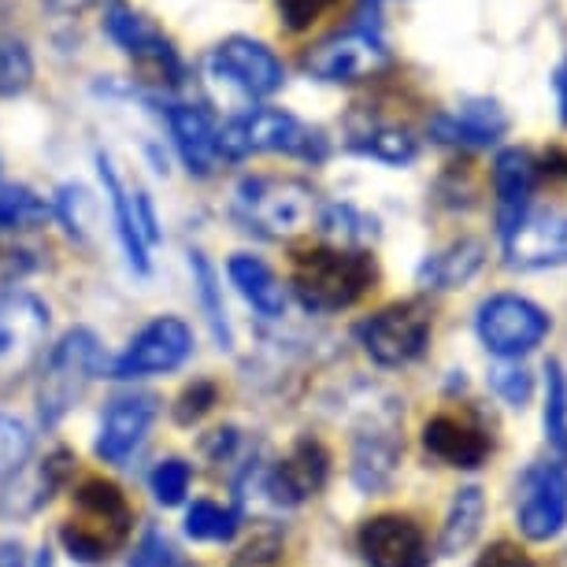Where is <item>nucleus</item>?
I'll return each instance as SVG.
<instances>
[{
	"instance_id": "32",
	"label": "nucleus",
	"mask_w": 567,
	"mask_h": 567,
	"mask_svg": "<svg viewBox=\"0 0 567 567\" xmlns=\"http://www.w3.org/2000/svg\"><path fill=\"white\" fill-rule=\"evenodd\" d=\"M238 530V512L219 508L212 501H197L194 508L186 512V534L197 542H227Z\"/></svg>"
},
{
	"instance_id": "18",
	"label": "nucleus",
	"mask_w": 567,
	"mask_h": 567,
	"mask_svg": "<svg viewBox=\"0 0 567 567\" xmlns=\"http://www.w3.org/2000/svg\"><path fill=\"white\" fill-rule=\"evenodd\" d=\"M508 134V115L497 101H467L460 112H442L431 120V137L442 145L489 148Z\"/></svg>"
},
{
	"instance_id": "2",
	"label": "nucleus",
	"mask_w": 567,
	"mask_h": 567,
	"mask_svg": "<svg viewBox=\"0 0 567 567\" xmlns=\"http://www.w3.org/2000/svg\"><path fill=\"white\" fill-rule=\"evenodd\" d=\"M131 523H134V512L126 505L120 486L109 483V478H85V483L74 489L68 523L60 527L63 549H68L74 560L101 564L126 545Z\"/></svg>"
},
{
	"instance_id": "31",
	"label": "nucleus",
	"mask_w": 567,
	"mask_h": 567,
	"mask_svg": "<svg viewBox=\"0 0 567 567\" xmlns=\"http://www.w3.org/2000/svg\"><path fill=\"white\" fill-rule=\"evenodd\" d=\"M194 278H197V293H200V305H205V316L212 323V334H216V341L223 349L234 346L230 338V323H227V308H223V297H219V282H216V267H212L205 256L194 252Z\"/></svg>"
},
{
	"instance_id": "24",
	"label": "nucleus",
	"mask_w": 567,
	"mask_h": 567,
	"mask_svg": "<svg viewBox=\"0 0 567 567\" xmlns=\"http://www.w3.org/2000/svg\"><path fill=\"white\" fill-rule=\"evenodd\" d=\"M227 275H230V282L238 286V293L260 316L278 319L286 312V286L278 282L275 271L264 260H256V256H249V252H238V256H230Z\"/></svg>"
},
{
	"instance_id": "34",
	"label": "nucleus",
	"mask_w": 567,
	"mask_h": 567,
	"mask_svg": "<svg viewBox=\"0 0 567 567\" xmlns=\"http://www.w3.org/2000/svg\"><path fill=\"white\" fill-rule=\"evenodd\" d=\"M34 79V60L23 41H0V97H16Z\"/></svg>"
},
{
	"instance_id": "33",
	"label": "nucleus",
	"mask_w": 567,
	"mask_h": 567,
	"mask_svg": "<svg viewBox=\"0 0 567 567\" xmlns=\"http://www.w3.org/2000/svg\"><path fill=\"white\" fill-rule=\"evenodd\" d=\"M30 453H34V434L27 431V423L0 412V478L19 475V467L27 464Z\"/></svg>"
},
{
	"instance_id": "48",
	"label": "nucleus",
	"mask_w": 567,
	"mask_h": 567,
	"mask_svg": "<svg viewBox=\"0 0 567 567\" xmlns=\"http://www.w3.org/2000/svg\"><path fill=\"white\" fill-rule=\"evenodd\" d=\"M182 567H194V564H186V560H182Z\"/></svg>"
},
{
	"instance_id": "40",
	"label": "nucleus",
	"mask_w": 567,
	"mask_h": 567,
	"mask_svg": "<svg viewBox=\"0 0 567 567\" xmlns=\"http://www.w3.org/2000/svg\"><path fill=\"white\" fill-rule=\"evenodd\" d=\"M56 212L60 219L68 223V230L74 238H85V212H90V194L82 186H63L56 197Z\"/></svg>"
},
{
	"instance_id": "47",
	"label": "nucleus",
	"mask_w": 567,
	"mask_h": 567,
	"mask_svg": "<svg viewBox=\"0 0 567 567\" xmlns=\"http://www.w3.org/2000/svg\"><path fill=\"white\" fill-rule=\"evenodd\" d=\"M545 171H549V175L567 178V153H549V156H545Z\"/></svg>"
},
{
	"instance_id": "11",
	"label": "nucleus",
	"mask_w": 567,
	"mask_h": 567,
	"mask_svg": "<svg viewBox=\"0 0 567 567\" xmlns=\"http://www.w3.org/2000/svg\"><path fill=\"white\" fill-rule=\"evenodd\" d=\"M519 530L530 542H549L567 523V467L542 464L527 471L516 505Z\"/></svg>"
},
{
	"instance_id": "45",
	"label": "nucleus",
	"mask_w": 567,
	"mask_h": 567,
	"mask_svg": "<svg viewBox=\"0 0 567 567\" xmlns=\"http://www.w3.org/2000/svg\"><path fill=\"white\" fill-rule=\"evenodd\" d=\"M52 12H63V16H79V12H90L93 4H101V0H45Z\"/></svg>"
},
{
	"instance_id": "23",
	"label": "nucleus",
	"mask_w": 567,
	"mask_h": 567,
	"mask_svg": "<svg viewBox=\"0 0 567 567\" xmlns=\"http://www.w3.org/2000/svg\"><path fill=\"white\" fill-rule=\"evenodd\" d=\"M483 260H486V245L478 238L453 241L445 252L426 256L420 267V286H426V290H460V286H467L478 275Z\"/></svg>"
},
{
	"instance_id": "38",
	"label": "nucleus",
	"mask_w": 567,
	"mask_h": 567,
	"mask_svg": "<svg viewBox=\"0 0 567 567\" xmlns=\"http://www.w3.org/2000/svg\"><path fill=\"white\" fill-rule=\"evenodd\" d=\"M131 567H182L178 549L159 530H148L131 556Z\"/></svg>"
},
{
	"instance_id": "14",
	"label": "nucleus",
	"mask_w": 567,
	"mask_h": 567,
	"mask_svg": "<svg viewBox=\"0 0 567 567\" xmlns=\"http://www.w3.org/2000/svg\"><path fill=\"white\" fill-rule=\"evenodd\" d=\"M49 334V308L34 293L0 297V368H23Z\"/></svg>"
},
{
	"instance_id": "9",
	"label": "nucleus",
	"mask_w": 567,
	"mask_h": 567,
	"mask_svg": "<svg viewBox=\"0 0 567 567\" xmlns=\"http://www.w3.org/2000/svg\"><path fill=\"white\" fill-rule=\"evenodd\" d=\"M189 352H194V330L175 316H159L131 341V346H126L123 357L112 363V374L115 379L164 374V371L182 368Z\"/></svg>"
},
{
	"instance_id": "13",
	"label": "nucleus",
	"mask_w": 567,
	"mask_h": 567,
	"mask_svg": "<svg viewBox=\"0 0 567 567\" xmlns=\"http://www.w3.org/2000/svg\"><path fill=\"white\" fill-rule=\"evenodd\" d=\"M360 553L368 567H426V560H431L420 523L398 516V512H386V516H374L363 523Z\"/></svg>"
},
{
	"instance_id": "6",
	"label": "nucleus",
	"mask_w": 567,
	"mask_h": 567,
	"mask_svg": "<svg viewBox=\"0 0 567 567\" xmlns=\"http://www.w3.org/2000/svg\"><path fill=\"white\" fill-rule=\"evenodd\" d=\"M549 316L519 293H497L478 308L475 330L483 346L501 360H519L534 352L549 334Z\"/></svg>"
},
{
	"instance_id": "39",
	"label": "nucleus",
	"mask_w": 567,
	"mask_h": 567,
	"mask_svg": "<svg viewBox=\"0 0 567 567\" xmlns=\"http://www.w3.org/2000/svg\"><path fill=\"white\" fill-rule=\"evenodd\" d=\"M338 0H278V12H282V23L290 30H308L319 23Z\"/></svg>"
},
{
	"instance_id": "26",
	"label": "nucleus",
	"mask_w": 567,
	"mask_h": 567,
	"mask_svg": "<svg viewBox=\"0 0 567 567\" xmlns=\"http://www.w3.org/2000/svg\"><path fill=\"white\" fill-rule=\"evenodd\" d=\"M483 516H486V494L478 486H464L456 489V501L449 508V519H445V530H442V553L445 556H456L464 553L471 542H475L478 527H483Z\"/></svg>"
},
{
	"instance_id": "25",
	"label": "nucleus",
	"mask_w": 567,
	"mask_h": 567,
	"mask_svg": "<svg viewBox=\"0 0 567 567\" xmlns=\"http://www.w3.org/2000/svg\"><path fill=\"white\" fill-rule=\"evenodd\" d=\"M97 167H101L104 186H109V197H112V208H115V230H120L123 249H126V256H131V267H137V271H148V245L142 238V230H137L134 197L123 189V182H120V175H115V167H112V159L104 153L97 156Z\"/></svg>"
},
{
	"instance_id": "5",
	"label": "nucleus",
	"mask_w": 567,
	"mask_h": 567,
	"mask_svg": "<svg viewBox=\"0 0 567 567\" xmlns=\"http://www.w3.org/2000/svg\"><path fill=\"white\" fill-rule=\"evenodd\" d=\"M97 368H101V346H97V338H93V330H71L56 346V352L49 357L45 379H41V390H38L41 420L60 423L63 415L74 409V401L85 393Z\"/></svg>"
},
{
	"instance_id": "35",
	"label": "nucleus",
	"mask_w": 567,
	"mask_h": 567,
	"mask_svg": "<svg viewBox=\"0 0 567 567\" xmlns=\"http://www.w3.org/2000/svg\"><path fill=\"white\" fill-rule=\"evenodd\" d=\"M489 390L512 409H523L534 393V379L519 360H501L497 368H489Z\"/></svg>"
},
{
	"instance_id": "44",
	"label": "nucleus",
	"mask_w": 567,
	"mask_h": 567,
	"mask_svg": "<svg viewBox=\"0 0 567 567\" xmlns=\"http://www.w3.org/2000/svg\"><path fill=\"white\" fill-rule=\"evenodd\" d=\"M553 93H556V109H560V123L567 126V60L556 63V71H553Z\"/></svg>"
},
{
	"instance_id": "3",
	"label": "nucleus",
	"mask_w": 567,
	"mask_h": 567,
	"mask_svg": "<svg viewBox=\"0 0 567 567\" xmlns=\"http://www.w3.org/2000/svg\"><path fill=\"white\" fill-rule=\"evenodd\" d=\"M223 159H249L252 153H286L301 159H323L327 137L305 126L297 115L278 109H252L216 126Z\"/></svg>"
},
{
	"instance_id": "42",
	"label": "nucleus",
	"mask_w": 567,
	"mask_h": 567,
	"mask_svg": "<svg viewBox=\"0 0 567 567\" xmlns=\"http://www.w3.org/2000/svg\"><path fill=\"white\" fill-rule=\"evenodd\" d=\"M475 567H534V564H530V556L519 549V545L497 542V545H489L483 556H478Z\"/></svg>"
},
{
	"instance_id": "20",
	"label": "nucleus",
	"mask_w": 567,
	"mask_h": 567,
	"mask_svg": "<svg viewBox=\"0 0 567 567\" xmlns=\"http://www.w3.org/2000/svg\"><path fill=\"white\" fill-rule=\"evenodd\" d=\"M538 182V164L527 148H505L494 159V194H497V223L501 238L530 212V194Z\"/></svg>"
},
{
	"instance_id": "15",
	"label": "nucleus",
	"mask_w": 567,
	"mask_h": 567,
	"mask_svg": "<svg viewBox=\"0 0 567 567\" xmlns=\"http://www.w3.org/2000/svg\"><path fill=\"white\" fill-rule=\"evenodd\" d=\"M423 449L449 467L475 471L494 453V437L475 420H467V415L445 412V415H434V420L423 426Z\"/></svg>"
},
{
	"instance_id": "12",
	"label": "nucleus",
	"mask_w": 567,
	"mask_h": 567,
	"mask_svg": "<svg viewBox=\"0 0 567 567\" xmlns=\"http://www.w3.org/2000/svg\"><path fill=\"white\" fill-rule=\"evenodd\" d=\"M508 267L542 271V267L567 264V216L564 212H527L505 234Z\"/></svg>"
},
{
	"instance_id": "22",
	"label": "nucleus",
	"mask_w": 567,
	"mask_h": 567,
	"mask_svg": "<svg viewBox=\"0 0 567 567\" xmlns=\"http://www.w3.org/2000/svg\"><path fill=\"white\" fill-rule=\"evenodd\" d=\"M398 460H401L398 434L390 426H371V431H363L357 437V449H352V483L363 494H379V489L390 486Z\"/></svg>"
},
{
	"instance_id": "8",
	"label": "nucleus",
	"mask_w": 567,
	"mask_h": 567,
	"mask_svg": "<svg viewBox=\"0 0 567 567\" xmlns=\"http://www.w3.org/2000/svg\"><path fill=\"white\" fill-rule=\"evenodd\" d=\"M386 63L390 49L382 45V38L371 27H352L308 49L305 71L319 82H360L379 74Z\"/></svg>"
},
{
	"instance_id": "27",
	"label": "nucleus",
	"mask_w": 567,
	"mask_h": 567,
	"mask_svg": "<svg viewBox=\"0 0 567 567\" xmlns=\"http://www.w3.org/2000/svg\"><path fill=\"white\" fill-rule=\"evenodd\" d=\"M352 148H357L360 156L382 159V164H393V167H404L420 156V142H415L412 131H404V126H374V131L352 137Z\"/></svg>"
},
{
	"instance_id": "37",
	"label": "nucleus",
	"mask_w": 567,
	"mask_h": 567,
	"mask_svg": "<svg viewBox=\"0 0 567 567\" xmlns=\"http://www.w3.org/2000/svg\"><path fill=\"white\" fill-rule=\"evenodd\" d=\"M230 567H286V545L278 534H260L234 556Z\"/></svg>"
},
{
	"instance_id": "36",
	"label": "nucleus",
	"mask_w": 567,
	"mask_h": 567,
	"mask_svg": "<svg viewBox=\"0 0 567 567\" xmlns=\"http://www.w3.org/2000/svg\"><path fill=\"white\" fill-rule=\"evenodd\" d=\"M189 478H194V471H189L186 460H164V464H156L153 494H156L159 505H178L189 489Z\"/></svg>"
},
{
	"instance_id": "7",
	"label": "nucleus",
	"mask_w": 567,
	"mask_h": 567,
	"mask_svg": "<svg viewBox=\"0 0 567 567\" xmlns=\"http://www.w3.org/2000/svg\"><path fill=\"white\" fill-rule=\"evenodd\" d=\"M363 352L382 368H401L431 346V308L423 301H398L360 323Z\"/></svg>"
},
{
	"instance_id": "28",
	"label": "nucleus",
	"mask_w": 567,
	"mask_h": 567,
	"mask_svg": "<svg viewBox=\"0 0 567 567\" xmlns=\"http://www.w3.org/2000/svg\"><path fill=\"white\" fill-rule=\"evenodd\" d=\"M545 437L567 456V371L560 360H549L545 368Z\"/></svg>"
},
{
	"instance_id": "43",
	"label": "nucleus",
	"mask_w": 567,
	"mask_h": 567,
	"mask_svg": "<svg viewBox=\"0 0 567 567\" xmlns=\"http://www.w3.org/2000/svg\"><path fill=\"white\" fill-rule=\"evenodd\" d=\"M134 219H137V230H142L145 245L159 241V230H156V212H153V200H148V194H134Z\"/></svg>"
},
{
	"instance_id": "29",
	"label": "nucleus",
	"mask_w": 567,
	"mask_h": 567,
	"mask_svg": "<svg viewBox=\"0 0 567 567\" xmlns=\"http://www.w3.org/2000/svg\"><path fill=\"white\" fill-rule=\"evenodd\" d=\"M49 219V205L27 186H0V234L30 230Z\"/></svg>"
},
{
	"instance_id": "49",
	"label": "nucleus",
	"mask_w": 567,
	"mask_h": 567,
	"mask_svg": "<svg viewBox=\"0 0 567 567\" xmlns=\"http://www.w3.org/2000/svg\"><path fill=\"white\" fill-rule=\"evenodd\" d=\"M371 4H382V0H371Z\"/></svg>"
},
{
	"instance_id": "46",
	"label": "nucleus",
	"mask_w": 567,
	"mask_h": 567,
	"mask_svg": "<svg viewBox=\"0 0 567 567\" xmlns=\"http://www.w3.org/2000/svg\"><path fill=\"white\" fill-rule=\"evenodd\" d=\"M0 567H27L23 549L16 542H0Z\"/></svg>"
},
{
	"instance_id": "19",
	"label": "nucleus",
	"mask_w": 567,
	"mask_h": 567,
	"mask_svg": "<svg viewBox=\"0 0 567 567\" xmlns=\"http://www.w3.org/2000/svg\"><path fill=\"white\" fill-rule=\"evenodd\" d=\"M156 420V398H123L115 401L109 412H104L101 423V437H97V453L109 460V464H123L131 460L137 449H142L145 434L153 431Z\"/></svg>"
},
{
	"instance_id": "17",
	"label": "nucleus",
	"mask_w": 567,
	"mask_h": 567,
	"mask_svg": "<svg viewBox=\"0 0 567 567\" xmlns=\"http://www.w3.org/2000/svg\"><path fill=\"white\" fill-rule=\"evenodd\" d=\"M104 30H109V38L126 52V56L142 60V63H148V68H156L164 79L178 82L182 63L175 56V49H171V41L159 34V30L148 23L145 16H137V12H131V8L115 4L109 12V19H104Z\"/></svg>"
},
{
	"instance_id": "4",
	"label": "nucleus",
	"mask_w": 567,
	"mask_h": 567,
	"mask_svg": "<svg viewBox=\"0 0 567 567\" xmlns=\"http://www.w3.org/2000/svg\"><path fill=\"white\" fill-rule=\"evenodd\" d=\"M238 216L264 238H293L316 219V189L301 178H245Z\"/></svg>"
},
{
	"instance_id": "41",
	"label": "nucleus",
	"mask_w": 567,
	"mask_h": 567,
	"mask_svg": "<svg viewBox=\"0 0 567 567\" xmlns=\"http://www.w3.org/2000/svg\"><path fill=\"white\" fill-rule=\"evenodd\" d=\"M212 404H216V386H212V382H197V386H189L182 393L175 415H178V423H194L212 409Z\"/></svg>"
},
{
	"instance_id": "10",
	"label": "nucleus",
	"mask_w": 567,
	"mask_h": 567,
	"mask_svg": "<svg viewBox=\"0 0 567 567\" xmlns=\"http://www.w3.org/2000/svg\"><path fill=\"white\" fill-rule=\"evenodd\" d=\"M212 79H227L241 97H271L286 85V68L264 41L227 38L212 52Z\"/></svg>"
},
{
	"instance_id": "16",
	"label": "nucleus",
	"mask_w": 567,
	"mask_h": 567,
	"mask_svg": "<svg viewBox=\"0 0 567 567\" xmlns=\"http://www.w3.org/2000/svg\"><path fill=\"white\" fill-rule=\"evenodd\" d=\"M330 475V453L316 437H301L293 445V453L278 460L275 471L267 475V494L278 505H301V501L316 497L327 486Z\"/></svg>"
},
{
	"instance_id": "1",
	"label": "nucleus",
	"mask_w": 567,
	"mask_h": 567,
	"mask_svg": "<svg viewBox=\"0 0 567 567\" xmlns=\"http://www.w3.org/2000/svg\"><path fill=\"white\" fill-rule=\"evenodd\" d=\"M374 282V260L363 249L341 245H316L293 256L290 286L305 312L330 316L352 308Z\"/></svg>"
},
{
	"instance_id": "21",
	"label": "nucleus",
	"mask_w": 567,
	"mask_h": 567,
	"mask_svg": "<svg viewBox=\"0 0 567 567\" xmlns=\"http://www.w3.org/2000/svg\"><path fill=\"white\" fill-rule=\"evenodd\" d=\"M167 126H171V137H175L182 164L189 167V175H212L219 164V145H216V126H212L208 112L194 109V104H171Z\"/></svg>"
},
{
	"instance_id": "30",
	"label": "nucleus",
	"mask_w": 567,
	"mask_h": 567,
	"mask_svg": "<svg viewBox=\"0 0 567 567\" xmlns=\"http://www.w3.org/2000/svg\"><path fill=\"white\" fill-rule=\"evenodd\" d=\"M319 230L341 249H357V245H368L374 238V219H368L352 205H330L319 216Z\"/></svg>"
}]
</instances>
